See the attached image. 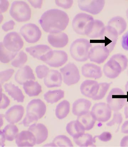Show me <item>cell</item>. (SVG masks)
Listing matches in <instances>:
<instances>
[{
  "label": "cell",
  "instance_id": "cell-20",
  "mask_svg": "<svg viewBox=\"0 0 128 147\" xmlns=\"http://www.w3.org/2000/svg\"><path fill=\"white\" fill-rule=\"evenodd\" d=\"M99 84L97 81L94 80H85L81 84V93L86 97L92 99L97 94L99 88Z\"/></svg>",
  "mask_w": 128,
  "mask_h": 147
},
{
  "label": "cell",
  "instance_id": "cell-54",
  "mask_svg": "<svg viewBox=\"0 0 128 147\" xmlns=\"http://www.w3.org/2000/svg\"><path fill=\"white\" fill-rule=\"evenodd\" d=\"M6 140L5 137L4 136L3 134V133L2 132V131H1V139H0V140H1V146H4V145H5V140Z\"/></svg>",
  "mask_w": 128,
  "mask_h": 147
},
{
  "label": "cell",
  "instance_id": "cell-51",
  "mask_svg": "<svg viewBox=\"0 0 128 147\" xmlns=\"http://www.w3.org/2000/svg\"><path fill=\"white\" fill-rule=\"evenodd\" d=\"M121 131L124 134H128V120L125 121L123 124Z\"/></svg>",
  "mask_w": 128,
  "mask_h": 147
},
{
  "label": "cell",
  "instance_id": "cell-24",
  "mask_svg": "<svg viewBox=\"0 0 128 147\" xmlns=\"http://www.w3.org/2000/svg\"><path fill=\"white\" fill-rule=\"evenodd\" d=\"M4 89L6 93L14 100L18 102H24L25 96L22 90L18 86L11 82L6 83L4 84Z\"/></svg>",
  "mask_w": 128,
  "mask_h": 147
},
{
  "label": "cell",
  "instance_id": "cell-59",
  "mask_svg": "<svg viewBox=\"0 0 128 147\" xmlns=\"http://www.w3.org/2000/svg\"><path fill=\"white\" fill-rule=\"evenodd\" d=\"M127 74H128V70H127Z\"/></svg>",
  "mask_w": 128,
  "mask_h": 147
},
{
  "label": "cell",
  "instance_id": "cell-25",
  "mask_svg": "<svg viewBox=\"0 0 128 147\" xmlns=\"http://www.w3.org/2000/svg\"><path fill=\"white\" fill-rule=\"evenodd\" d=\"M106 27L101 21L94 19L90 25L86 35L91 38H96L101 37Z\"/></svg>",
  "mask_w": 128,
  "mask_h": 147
},
{
  "label": "cell",
  "instance_id": "cell-31",
  "mask_svg": "<svg viewBox=\"0 0 128 147\" xmlns=\"http://www.w3.org/2000/svg\"><path fill=\"white\" fill-rule=\"evenodd\" d=\"M51 49V48L48 45H39L27 47L26 48L25 51L32 57L39 59L41 56L46 53Z\"/></svg>",
  "mask_w": 128,
  "mask_h": 147
},
{
  "label": "cell",
  "instance_id": "cell-4",
  "mask_svg": "<svg viewBox=\"0 0 128 147\" xmlns=\"http://www.w3.org/2000/svg\"><path fill=\"white\" fill-rule=\"evenodd\" d=\"M10 16L18 22H26L30 20L31 16V10L29 5L25 1H13L10 10Z\"/></svg>",
  "mask_w": 128,
  "mask_h": 147
},
{
  "label": "cell",
  "instance_id": "cell-23",
  "mask_svg": "<svg viewBox=\"0 0 128 147\" xmlns=\"http://www.w3.org/2000/svg\"><path fill=\"white\" fill-rule=\"evenodd\" d=\"M16 143L18 147H33L36 144V139L29 131H22L18 134Z\"/></svg>",
  "mask_w": 128,
  "mask_h": 147
},
{
  "label": "cell",
  "instance_id": "cell-36",
  "mask_svg": "<svg viewBox=\"0 0 128 147\" xmlns=\"http://www.w3.org/2000/svg\"><path fill=\"white\" fill-rule=\"evenodd\" d=\"M0 61L1 63L6 64L10 63L18 55V53L10 52L5 49L2 42H1L0 44Z\"/></svg>",
  "mask_w": 128,
  "mask_h": 147
},
{
  "label": "cell",
  "instance_id": "cell-29",
  "mask_svg": "<svg viewBox=\"0 0 128 147\" xmlns=\"http://www.w3.org/2000/svg\"><path fill=\"white\" fill-rule=\"evenodd\" d=\"M77 120L81 124L85 131L92 129L96 121L92 113L89 111L78 116Z\"/></svg>",
  "mask_w": 128,
  "mask_h": 147
},
{
  "label": "cell",
  "instance_id": "cell-6",
  "mask_svg": "<svg viewBox=\"0 0 128 147\" xmlns=\"http://www.w3.org/2000/svg\"><path fill=\"white\" fill-rule=\"evenodd\" d=\"M106 100L111 110L117 112L124 107L127 101V95L119 88H114L110 92Z\"/></svg>",
  "mask_w": 128,
  "mask_h": 147
},
{
  "label": "cell",
  "instance_id": "cell-39",
  "mask_svg": "<svg viewBox=\"0 0 128 147\" xmlns=\"http://www.w3.org/2000/svg\"><path fill=\"white\" fill-rule=\"evenodd\" d=\"M110 84L108 83H99L97 94L92 98L94 100H99L104 97L110 87Z\"/></svg>",
  "mask_w": 128,
  "mask_h": 147
},
{
  "label": "cell",
  "instance_id": "cell-53",
  "mask_svg": "<svg viewBox=\"0 0 128 147\" xmlns=\"http://www.w3.org/2000/svg\"><path fill=\"white\" fill-rule=\"evenodd\" d=\"M124 114L126 119H128V94L127 95V101L125 105Z\"/></svg>",
  "mask_w": 128,
  "mask_h": 147
},
{
  "label": "cell",
  "instance_id": "cell-1",
  "mask_svg": "<svg viewBox=\"0 0 128 147\" xmlns=\"http://www.w3.org/2000/svg\"><path fill=\"white\" fill-rule=\"evenodd\" d=\"M69 16L63 10L51 9L44 12L39 20L41 27L45 32L55 34L62 32L69 24Z\"/></svg>",
  "mask_w": 128,
  "mask_h": 147
},
{
  "label": "cell",
  "instance_id": "cell-19",
  "mask_svg": "<svg viewBox=\"0 0 128 147\" xmlns=\"http://www.w3.org/2000/svg\"><path fill=\"white\" fill-rule=\"evenodd\" d=\"M63 77L62 74L57 70L51 69L44 78V83L47 87L51 88L60 87L62 84Z\"/></svg>",
  "mask_w": 128,
  "mask_h": 147
},
{
  "label": "cell",
  "instance_id": "cell-17",
  "mask_svg": "<svg viewBox=\"0 0 128 147\" xmlns=\"http://www.w3.org/2000/svg\"><path fill=\"white\" fill-rule=\"evenodd\" d=\"M103 70L105 75L110 79L117 78L123 71L119 63L112 57L104 65Z\"/></svg>",
  "mask_w": 128,
  "mask_h": 147
},
{
  "label": "cell",
  "instance_id": "cell-33",
  "mask_svg": "<svg viewBox=\"0 0 128 147\" xmlns=\"http://www.w3.org/2000/svg\"><path fill=\"white\" fill-rule=\"evenodd\" d=\"M70 110L69 102L66 100H64L56 106L55 110L56 117L59 119H65L69 114Z\"/></svg>",
  "mask_w": 128,
  "mask_h": 147
},
{
  "label": "cell",
  "instance_id": "cell-34",
  "mask_svg": "<svg viewBox=\"0 0 128 147\" xmlns=\"http://www.w3.org/2000/svg\"><path fill=\"white\" fill-rule=\"evenodd\" d=\"M75 143L81 147H88L94 145L96 142L95 137L89 134H84L78 137L73 138Z\"/></svg>",
  "mask_w": 128,
  "mask_h": 147
},
{
  "label": "cell",
  "instance_id": "cell-41",
  "mask_svg": "<svg viewBox=\"0 0 128 147\" xmlns=\"http://www.w3.org/2000/svg\"><path fill=\"white\" fill-rule=\"evenodd\" d=\"M50 71L49 68L45 65H39L36 67L35 69L36 76L39 79L45 78Z\"/></svg>",
  "mask_w": 128,
  "mask_h": 147
},
{
  "label": "cell",
  "instance_id": "cell-44",
  "mask_svg": "<svg viewBox=\"0 0 128 147\" xmlns=\"http://www.w3.org/2000/svg\"><path fill=\"white\" fill-rule=\"evenodd\" d=\"M55 2L58 6L65 9H69L72 6L74 1L72 0H56Z\"/></svg>",
  "mask_w": 128,
  "mask_h": 147
},
{
  "label": "cell",
  "instance_id": "cell-32",
  "mask_svg": "<svg viewBox=\"0 0 128 147\" xmlns=\"http://www.w3.org/2000/svg\"><path fill=\"white\" fill-rule=\"evenodd\" d=\"M65 96V92L61 89L49 90L44 94V99L47 103L54 104L58 102Z\"/></svg>",
  "mask_w": 128,
  "mask_h": 147
},
{
  "label": "cell",
  "instance_id": "cell-8",
  "mask_svg": "<svg viewBox=\"0 0 128 147\" xmlns=\"http://www.w3.org/2000/svg\"><path fill=\"white\" fill-rule=\"evenodd\" d=\"M64 83L68 86L77 84L80 81V71L77 66L73 63H69L61 68Z\"/></svg>",
  "mask_w": 128,
  "mask_h": 147
},
{
  "label": "cell",
  "instance_id": "cell-7",
  "mask_svg": "<svg viewBox=\"0 0 128 147\" xmlns=\"http://www.w3.org/2000/svg\"><path fill=\"white\" fill-rule=\"evenodd\" d=\"M94 20L93 17L88 13H77L72 20L73 30L78 34L86 35L89 26Z\"/></svg>",
  "mask_w": 128,
  "mask_h": 147
},
{
  "label": "cell",
  "instance_id": "cell-10",
  "mask_svg": "<svg viewBox=\"0 0 128 147\" xmlns=\"http://www.w3.org/2000/svg\"><path fill=\"white\" fill-rule=\"evenodd\" d=\"M5 49L10 52L18 53L24 47V42L19 33L12 32L4 36L2 42Z\"/></svg>",
  "mask_w": 128,
  "mask_h": 147
},
{
  "label": "cell",
  "instance_id": "cell-45",
  "mask_svg": "<svg viewBox=\"0 0 128 147\" xmlns=\"http://www.w3.org/2000/svg\"><path fill=\"white\" fill-rule=\"evenodd\" d=\"M1 96L0 108L1 109H6L10 105V100L5 94L2 93V90H1Z\"/></svg>",
  "mask_w": 128,
  "mask_h": 147
},
{
  "label": "cell",
  "instance_id": "cell-30",
  "mask_svg": "<svg viewBox=\"0 0 128 147\" xmlns=\"http://www.w3.org/2000/svg\"><path fill=\"white\" fill-rule=\"evenodd\" d=\"M67 132L73 138L79 137L84 134L85 130L78 121H71L66 127Z\"/></svg>",
  "mask_w": 128,
  "mask_h": 147
},
{
  "label": "cell",
  "instance_id": "cell-49",
  "mask_svg": "<svg viewBox=\"0 0 128 147\" xmlns=\"http://www.w3.org/2000/svg\"><path fill=\"white\" fill-rule=\"evenodd\" d=\"M121 45L123 49L128 51V31L125 33L121 39Z\"/></svg>",
  "mask_w": 128,
  "mask_h": 147
},
{
  "label": "cell",
  "instance_id": "cell-27",
  "mask_svg": "<svg viewBox=\"0 0 128 147\" xmlns=\"http://www.w3.org/2000/svg\"><path fill=\"white\" fill-rule=\"evenodd\" d=\"M24 92L30 97L37 96L42 92V87L37 82L29 80L23 84Z\"/></svg>",
  "mask_w": 128,
  "mask_h": 147
},
{
  "label": "cell",
  "instance_id": "cell-18",
  "mask_svg": "<svg viewBox=\"0 0 128 147\" xmlns=\"http://www.w3.org/2000/svg\"><path fill=\"white\" fill-rule=\"evenodd\" d=\"M16 82L20 85L23 84L29 80H35L36 78L33 69L30 67L26 65L20 67L17 71L14 76Z\"/></svg>",
  "mask_w": 128,
  "mask_h": 147
},
{
  "label": "cell",
  "instance_id": "cell-21",
  "mask_svg": "<svg viewBox=\"0 0 128 147\" xmlns=\"http://www.w3.org/2000/svg\"><path fill=\"white\" fill-rule=\"evenodd\" d=\"M82 75L87 78L98 79L101 78L102 72L101 67L92 63H87L82 66Z\"/></svg>",
  "mask_w": 128,
  "mask_h": 147
},
{
  "label": "cell",
  "instance_id": "cell-55",
  "mask_svg": "<svg viewBox=\"0 0 128 147\" xmlns=\"http://www.w3.org/2000/svg\"><path fill=\"white\" fill-rule=\"evenodd\" d=\"M3 115L2 114L1 115V127L2 126V125H3V121H2V120H3Z\"/></svg>",
  "mask_w": 128,
  "mask_h": 147
},
{
  "label": "cell",
  "instance_id": "cell-26",
  "mask_svg": "<svg viewBox=\"0 0 128 147\" xmlns=\"http://www.w3.org/2000/svg\"><path fill=\"white\" fill-rule=\"evenodd\" d=\"M91 102L89 100L85 98H80L74 103L72 106L73 114L78 116L89 112L90 109Z\"/></svg>",
  "mask_w": 128,
  "mask_h": 147
},
{
  "label": "cell",
  "instance_id": "cell-13",
  "mask_svg": "<svg viewBox=\"0 0 128 147\" xmlns=\"http://www.w3.org/2000/svg\"><path fill=\"white\" fill-rule=\"evenodd\" d=\"M105 4L104 0H80L78 6L80 10L93 14H97L103 9Z\"/></svg>",
  "mask_w": 128,
  "mask_h": 147
},
{
  "label": "cell",
  "instance_id": "cell-43",
  "mask_svg": "<svg viewBox=\"0 0 128 147\" xmlns=\"http://www.w3.org/2000/svg\"><path fill=\"white\" fill-rule=\"evenodd\" d=\"M123 121L122 115L121 113L116 112L114 113L112 120L107 124L109 127H112L114 125H119L122 123Z\"/></svg>",
  "mask_w": 128,
  "mask_h": 147
},
{
  "label": "cell",
  "instance_id": "cell-56",
  "mask_svg": "<svg viewBox=\"0 0 128 147\" xmlns=\"http://www.w3.org/2000/svg\"><path fill=\"white\" fill-rule=\"evenodd\" d=\"M125 90L127 92V94H128V81L127 83H126L125 85Z\"/></svg>",
  "mask_w": 128,
  "mask_h": 147
},
{
  "label": "cell",
  "instance_id": "cell-48",
  "mask_svg": "<svg viewBox=\"0 0 128 147\" xmlns=\"http://www.w3.org/2000/svg\"><path fill=\"white\" fill-rule=\"evenodd\" d=\"M96 138H98L100 140L102 141L106 142L109 141L112 139V134L109 132H104L100 136H96Z\"/></svg>",
  "mask_w": 128,
  "mask_h": 147
},
{
  "label": "cell",
  "instance_id": "cell-14",
  "mask_svg": "<svg viewBox=\"0 0 128 147\" xmlns=\"http://www.w3.org/2000/svg\"><path fill=\"white\" fill-rule=\"evenodd\" d=\"M110 52L103 45H96L91 48L89 59L91 61L100 64L104 63L109 57Z\"/></svg>",
  "mask_w": 128,
  "mask_h": 147
},
{
  "label": "cell",
  "instance_id": "cell-5",
  "mask_svg": "<svg viewBox=\"0 0 128 147\" xmlns=\"http://www.w3.org/2000/svg\"><path fill=\"white\" fill-rule=\"evenodd\" d=\"M39 60L52 67H59L65 64L68 60L67 54L61 50H51L43 55Z\"/></svg>",
  "mask_w": 128,
  "mask_h": 147
},
{
  "label": "cell",
  "instance_id": "cell-15",
  "mask_svg": "<svg viewBox=\"0 0 128 147\" xmlns=\"http://www.w3.org/2000/svg\"><path fill=\"white\" fill-rule=\"evenodd\" d=\"M28 131L31 132L35 138L36 144L42 143L48 138V130L44 124L33 123L29 127Z\"/></svg>",
  "mask_w": 128,
  "mask_h": 147
},
{
  "label": "cell",
  "instance_id": "cell-11",
  "mask_svg": "<svg viewBox=\"0 0 128 147\" xmlns=\"http://www.w3.org/2000/svg\"><path fill=\"white\" fill-rule=\"evenodd\" d=\"M119 35L116 30L112 27L107 26L103 34L100 37L103 45L112 52L117 43Z\"/></svg>",
  "mask_w": 128,
  "mask_h": 147
},
{
  "label": "cell",
  "instance_id": "cell-22",
  "mask_svg": "<svg viewBox=\"0 0 128 147\" xmlns=\"http://www.w3.org/2000/svg\"><path fill=\"white\" fill-rule=\"evenodd\" d=\"M49 43L53 47L62 48L66 46L69 42L67 34L61 32L55 34H50L48 37Z\"/></svg>",
  "mask_w": 128,
  "mask_h": 147
},
{
  "label": "cell",
  "instance_id": "cell-58",
  "mask_svg": "<svg viewBox=\"0 0 128 147\" xmlns=\"http://www.w3.org/2000/svg\"><path fill=\"white\" fill-rule=\"evenodd\" d=\"M126 16H127V18L128 19V8L126 10Z\"/></svg>",
  "mask_w": 128,
  "mask_h": 147
},
{
  "label": "cell",
  "instance_id": "cell-28",
  "mask_svg": "<svg viewBox=\"0 0 128 147\" xmlns=\"http://www.w3.org/2000/svg\"><path fill=\"white\" fill-rule=\"evenodd\" d=\"M107 26L116 30L120 35L126 31L127 24L125 20L122 17L116 16L110 20L108 23Z\"/></svg>",
  "mask_w": 128,
  "mask_h": 147
},
{
  "label": "cell",
  "instance_id": "cell-38",
  "mask_svg": "<svg viewBox=\"0 0 128 147\" xmlns=\"http://www.w3.org/2000/svg\"><path fill=\"white\" fill-rule=\"evenodd\" d=\"M27 59L28 57L26 53L21 51L11 62V65L14 67L20 68L27 63Z\"/></svg>",
  "mask_w": 128,
  "mask_h": 147
},
{
  "label": "cell",
  "instance_id": "cell-47",
  "mask_svg": "<svg viewBox=\"0 0 128 147\" xmlns=\"http://www.w3.org/2000/svg\"><path fill=\"white\" fill-rule=\"evenodd\" d=\"M10 3L7 0H0V11L1 13H4L8 10Z\"/></svg>",
  "mask_w": 128,
  "mask_h": 147
},
{
  "label": "cell",
  "instance_id": "cell-3",
  "mask_svg": "<svg viewBox=\"0 0 128 147\" xmlns=\"http://www.w3.org/2000/svg\"><path fill=\"white\" fill-rule=\"evenodd\" d=\"M91 46V43L88 39L84 38L76 39L70 46V54L76 61H86L89 59Z\"/></svg>",
  "mask_w": 128,
  "mask_h": 147
},
{
  "label": "cell",
  "instance_id": "cell-37",
  "mask_svg": "<svg viewBox=\"0 0 128 147\" xmlns=\"http://www.w3.org/2000/svg\"><path fill=\"white\" fill-rule=\"evenodd\" d=\"M51 146L73 147L71 139L65 136L60 135L56 136L51 144Z\"/></svg>",
  "mask_w": 128,
  "mask_h": 147
},
{
  "label": "cell",
  "instance_id": "cell-2",
  "mask_svg": "<svg viewBox=\"0 0 128 147\" xmlns=\"http://www.w3.org/2000/svg\"><path fill=\"white\" fill-rule=\"evenodd\" d=\"M46 105L42 100H32L27 105V114L22 122L24 126H30L42 119L46 113Z\"/></svg>",
  "mask_w": 128,
  "mask_h": 147
},
{
  "label": "cell",
  "instance_id": "cell-35",
  "mask_svg": "<svg viewBox=\"0 0 128 147\" xmlns=\"http://www.w3.org/2000/svg\"><path fill=\"white\" fill-rule=\"evenodd\" d=\"M19 131L16 125L11 124L6 125L2 131L6 140L13 141L19 134Z\"/></svg>",
  "mask_w": 128,
  "mask_h": 147
},
{
  "label": "cell",
  "instance_id": "cell-42",
  "mask_svg": "<svg viewBox=\"0 0 128 147\" xmlns=\"http://www.w3.org/2000/svg\"><path fill=\"white\" fill-rule=\"evenodd\" d=\"M14 73V69H10L1 71L0 72V83L3 84L10 79Z\"/></svg>",
  "mask_w": 128,
  "mask_h": 147
},
{
  "label": "cell",
  "instance_id": "cell-9",
  "mask_svg": "<svg viewBox=\"0 0 128 147\" xmlns=\"http://www.w3.org/2000/svg\"><path fill=\"white\" fill-rule=\"evenodd\" d=\"M20 33L27 43L34 44L37 42L42 36L41 30L36 24L28 23L21 27Z\"/></svg>",
  "mask_w": 128,
  "mask_h": 147
},
{
  "label": "cell",
  "instance_id": "cell-40",
  "mask_svg": "<svg viewBox=\"0 0 128 147\" xmlns=\"http://www.w3.org/2000/svg\"><path fill=\"white\" fill-rule=\"evenodd\" d=\"M119 63L122 68L123 71L126 69L128 65V59L126 56L121 54L114 55L112 57Z\"/></svg>",
  "mask_w": 128,
  "mask_h": 147
},
{
  "label": "cell",
  "instance_id": "cell-57",
  "mask_svg": "<svg viewBox=\"0 0 128 147\" xmlns=\"http://www.w3.org/2000/svg\"><path fill=\"white\" fill-rule=\"evenodd\" d=\"M3 20V16L2 14L1 13V23L2 22V21Z\"/></svg>",
  "mask_w": 128,
  "mask_h": 147
},
{
  "label": "cell",
  "instance_id": "cell-12",
  "mask_svg": "<svg viewBox=\"0 0 128 147\" xmlns=\"http://www.w3.org/2000/svg\"><path fill=\"white\" fill-rule=\"evenodd\" d=\"M112 111L107 104L100 102L96 103L93 106L91 113L96 121L100 122H106L110 119Z\"/></svg>",
  "mask_w": 128,
  "mask_h": 147
},
{
  "label": "cell",
  "instance_id": "cell-52",
  "mask_svg": "<svg viewBox=\"0 0 128 147\" xmlns=\"http://www.w3.org/2000/svg\"><path fill=\"white\" fill-rule=\"evenodd\" d=\"M120 145L122 147L128 146V136L123 138L120 142Z\"/></svg>",
  "mask_w": 128,
  "mask_h": 147
},
{
  "label": "cell",
  "instance_id": "cell-46",
  "mask_svg": "<svg viewBox=\"0 0 128 147\" xmlns=\"http://www.w3.org/2000/svg\"><path fill=\"white\" fill-rule=\"evenodd\" d=\"M15 25V22L13 20H10L6 22L1 26V28L5 32H7L13 30Z\"/></svg>",
  "mask_w": 128,
  "mask_h": 147
},
{
  "label": "cell",
  "instance_id": "cell-50",
  "mask_svg": "<svg viewBox=\"0 0 128 147\" xmlns=\"http://www.w3.org/2000/svg\"><path fill=\"white\" fill-rule=\"evenodd\" d=\"M28 1L32 7L34 8L39 9L42 8V1L41 0H30V1Z\"/></svg>",
  "mask_w": 128,
  "mask_h": 147
},
{
  "label": "cell",
  "instance_id": "cell-16",
  "mask_svg": "<svg viewBox=\"0 0 128 147\" xmlns=\"http://www.w3.org/2000/svg\"><path fill=\"white\" fill-rule=\"evenodd\" d=\"M25 110L22 106L15 105L12 106L5 113L4 117L9 123H17L22 119Z\"/></svg>",
  "mask_w": 128,
  "mask_h": 147
}]
</instances>
